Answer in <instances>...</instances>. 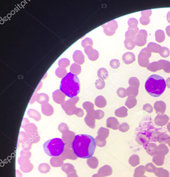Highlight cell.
I'll return each mask as SVG.
<instances>
[{
    "label": "cell",
    "instance_id": "obj_1",
    "mask_svg": "<svg viewBox=\"0 0 170 177\" xmlns=\"http://www.w3.org/2000/svg\"><path fill=\"white\" fill-rule=\"evenodd\" d=\"M95 139L87 134H78L74 137L71 148L75 155L81 159L92 157L96 147Z\"/></svg>",
    "mask_w": 170,
    "mask_h": 177
},
{
    "label": "cell",
    "instance_id": "obj_2",
    "mask_svg": "<svg viewBox=\"0 0 170 177\" xmlns=\"http://www.w3.org/2000/svg\"><path fill=\"white\" fill-rule=\"evenodd\" d=\"M60 90L70 98L77 96L80 91V82L77 75L71 73H68L61 81Z\"/></svg>",
    "mask_w": 170,
    "mask_h": 177
},
{
    "label": "cell",
    "instance_id": "obj_3",
    "mask_svg": "<svg viewBox=\"0 0 170 177\" xmlns=\"http://www.w3.org/2000/svg\"><path fill=\"white\" fill-rule=\"evenodd\" d=\"M145 87L150 95L155 97L161 96L165 90L166 82L162 77L158 75L153 74L146 80Z\"/></svg>",
    "mask_w": 170,
    "mask_h": 177
},
{
    "label": "cell",
    "instance_id": "obj_4",
    "mask_svg": "<svg viewBox=\"0 0 170 177\" xmlns=\"http://www.w3.org/2000/svg\"><path fill=\"white\" fill-rule=\"evenodd\" d=\"M65 144L60 138L49 140L43 144V149L47 155L51 157L61 155L64 151Z\"/></svg>",
    "mask_w": 170,
    "mask_h": 177
},
{
    "label": "cell",
    "instance_id": "obj_5",
    "mask_svg": "<svg viewBox=\"0 0 170 177\" xmlns=\"http://www.w3.org/2000/svg\"><path fill=\"white\" fill-rule=\"evenodd\" d=\"M104 29V32L108 36H112L115 33L118 28V24L115 20L111 21L101 26Z\"/></svg>",
    "mask_w": 170,
    "mask_h": 177
},
{
    "label": "cell",
    "instance_id": "obj_6",
    "mask_svg": "<svg viewBox=\"0 0 170 177\" xmlns=\"http://www.w3.org/2000/svg\"><path fill=\"white\" fill-rule=\"evenodd\" d=\"M85 53L87 55L89 59L91 61H96L98 59L99 57V52L95 50L91 46H88L84 48Z\"/></svg>",
    "mask_w": 170,
    "mask_h": 177
},
{
    "label": "cell",
    "instance_id": "obj_7",
    "mask_svg": "<svg viewBox=\"0 0 170 177\" xmlns=\"http://www.w3.org/2000/svg\"><path fill=\"white\" fill-rule=\"evenodd\" d=\"M146 31L144 30H141L139 32L135 41L136 45L141 47L146 43Z\"/></svg>",
    "mask_w": 170,
    "mask_h": 177
},
{
    "label": "cell",
    "instance_id": "obj_8",
    "mask_svg": "<svg viewBox=\"0 0 170 177\" xmlns=\"http://www.w3.org/2000/svg\"><path fill=\"white\" fill-rule=\"evenodd\" d=\"M73 58L75 63L80 65L83 64L85 61L84 55L80 50H77L74 52Z\"/></svg>",
    "mask_w": 170,
    "mask_h": 177
},
{
    "label": "cell",
    "instance_id": "obj_9",
    "mask_svg": "<svg viewBox=\"0 0 170 177\" xmlns=\"http://www.w3.org/2000/svg\"><path fill=\"white\" fill-rule=\"evenodd\" d=\"M122 60L124 63L126 64H131L135 60V55L132 52H126L123 55Z\"/></svg>",
    "mask_w": 170,
    "mask_h": 177
},
{
    "label": "cell",
    "instance_id": "obj_10",
    "mask_svg": "<svg viewBox=\"0 0 170 177\" xmlns=\"http://www.w3.org/2000/svg\"><path fill=\"white\" fill-rule=\"evenodd\" d=\"M124 46L129 50H132L135 48V40L133 39L127 38L124 41Z\"/></svg>",
    "mask_w": 170,
    "mask_h": 177
},
{
    "label": "cell",
    "instance_id": "obj_11",
    "mask_svg": "<svg viewBox=\"0 0 170 177\" xmlns=\"http://www.w3.org/2000/svg\"><path fill=\"white\" fill-rule=\"evenodd\" d=\"M138 30H135V29L129 28L128 30L125 33V38H132L134 40H135L136 38V34L138 32Z\"/></svg>",
    "mask_w": 170,
    "mask_h": 177
},
{
    "label": "cell",
    "instance_id": "obj_12",
    "mask_svg": "<svg viewBox=\"0 0 170 177\" xmlns=\"http://www.w3.org/2000/svg\"><path fill=\"white\" fill-rule=\"evenodd\" d=\"M81 70V68L80 65L76 63L72 64L70 67V73L77 75Z\"/></svg>",
    "mask_w": 170,
    "mask_h": 177
},
{
    "label": "cell",
    "instance_id": "obj_13",
    "mask_svg": "<svg viewBox=\"0 0 170 177\" xmlns=\"http://www.w3.org/2000/svg\"><path fill=\"white\" fill-rule=\"evenodd\" d=\"M138 23V21L135 18H130L128 21V24L129 28L135 30H138L139 28L137 27Z\"/></svg>",
    "mask_w": 170,
    "mask_h": 177
},
{
    "label": "cell",
    "instance_id": "obj_14",
    "mask_svg": "<svg viewBox=\"0 0 170 177\" xmlns=\"http://www.w3.org/2000/svg\"><path fill=\"white\" fill-rule=\"evenodd\" d=\"M70 64V61L66 58H62L58 61V65L61 68H66Z\"/></svg>",
    "mask_w": 170,
    "mask_h": 177
},
{
    "label": "cell",
    "instance_id": "obj_15",
    "mask_svg": "<svg viewBox=\"0 0 170 177\" xmlns=\"http://www.w3.org/2000/svg\"><path fill=\"white\" fill-rule=\"evenodd\" d=\"M93 43L92 39L89 38H86L82 41L81 45L84 48H86L88 46H92Z\"/></svg>",
    "mask_w": 170,
    "mask_h": 177
},
{
    "label": "cell",
    "instance_id": "obj_16",
    "mask_svg": "<svg viewBox=\"0 0 170 177\" xmlns=\"http://www.w3.org/2000/svg\"><path fill=\"white\" fill-rule=\"evenodd\" d=\"M110 65L111 67L114 69H117L120 67V61L116 59H113L110 62Z\"/></svg>",
    "mask_w": 170,
    "mask_h": 177
}]
</instances>
